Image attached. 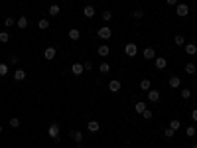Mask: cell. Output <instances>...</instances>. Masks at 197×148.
Listing matches in <instances>:
<instances>
[{
  "instance_id": "obj_1",
  "label": "cell",
  "mask_w": 197,
  "mask_h": 148,
  "mask_svg": "<svg viewBox=\"0 0 197 148\" xmlns=\"http://www.w3.org/2000/svg\"><path fill=\"white\" fill-rule=\"evenodd\" d=\"M47 134H49V138H53V140H59V124L57 123H51L49 124V128H47Z\"/></svg>"
},
{
  "instance_id": "obj_2",
  "label": "cell",
  "mask_w": 197,
  "mask_h": 148,
  "mask_svg": "<svg viewBox=\"0 0 197 148\" xmlns=\"http://www.w3.org/2000/svg\"><path fill=\"white\" fill-rule=\"evenodd\" d=\"M97 36H99L101 40H109L110 36H113V30H110L109 26H103V28H99V30H97Z\"/></svg>"
},
{
  "instance_id": "obj_3",
  "label": "cell",
  "mask_w": 197,
  "mask_h": 148,
  "mask_svg": "<svg viewBox=\"0 0 197 148\" xmlns=\"http://www.w3.org/2000/svg\"><path fill=\"white\" fill-rule=\"evenodd\" d=\"M175 14H178L179 16V18H185V16H187L189 14V6H187V4H178V6H175Z\"/></svg>"
},
{
  "instance_id": "obj_4",
  "label": "cell",
  "mask_w": 197,
  "mask_h": 148,
  "mask_svg": "<svg viewBox=\"0 0 197 148\" xmlns=\"http://www.w3.org/2000/svg\"><path fill=\"white\" fill-rule=\"evenodd\" d=\"M124 54L128 55V57H134V55L138 54V46H136V44H126V46H124Z\"/></svg>"
},
{
  "instance_id": "obj_5",
  "label": "cell",
  "mask_w": 197,
  "mask_h": 148,
  "mask_svg": "<svg viewBox=\"0 0 197 148\" xmlns=\"http://www.w3.org/2000/svg\"><path fill=\"white\" fill-rule=\"evenodd\" d=\"M148 99H150L152 103H158L160 99H162V91H158V89H150V91H148Z\"/></svg>"
},
{
  "instance_id": "obj_6",
  "label": "cell",
  "mask_w": 197,
  "mask_h": 148,
  "mask_svg": "<svg viewBox=\"0 0 197 148\" xmlns=\"http://www.w3.org/2000/svg\"><path fill=\"white\" fill-rule=\"evenodd\" d=\"M154 65H156V69H166V67H168V59H166V57H154Z\"/></svg>"
},
{
  "instance_id": "obj_7",
  "label": "cell",
  "mask_w": 197,
  "mask_h": 148,
  "mask_svg": "<svg viewBox=\"0 0 197 148\" xmlns=\"http://www.w3.org/2000/svg\"><path fill=\"white\" fill-rule=\"evenodd\" d=\"M97 14V10H95L91 4H87V6H83V16L85 18H93V16Z\"/></svg>"
},
{
  "instance_id": "obj_8",
  "label": "cell",
  "mask_w": 197,
  "mask_h": 148,
  "mask_svg": "<svg viewBox=\"0 0 197 148\" xmlns=\"http://www.w3.org/2000/svg\"><path fill=\"white\" fill-rule=\"evenodd\" d=\"M120 87H122V83L118 81V79H113V81L109 83V91H113V93H118Z\"/></svg>"
},
{
  "instance_id": "obj_9",
  "label": "cell",
  "mask_w": 197,
  "mask_h": 148,
  "mask_svg": "<svg viewBox=\"0 0 197 148\" xmlns=\"http://www.w3.org/2000/svg\"><path fill=\"white\" fill-rule=\"evenodd\" d=\"M69 136L75 140V144H83V133H79V130H71Z\"/></svg>"
},
{
  "instance_id": "obj_10",
  "label": "cell",
  "mask_w": 197,
  "mask_h": 148,
  "mask_svg": "<svg viewBox=\"0 0 197 148\" xmlns=\"http://www.w3.org/2000/svg\"><path fill=\"white\" fill-rule=\"evenodd\" d=\"M142 55H144V59H154V57H156V50H154V47H144Z\"/></svg>"
},
{
  "instance_id": "obj_11",
  "label": "cell",
  "mask_w": 197,
  "mask_h": 148,
  "mask_svg": "<svg viewBox=\"0 0 197 148\" xmlns=\"http://www.w3.org/2000/svg\"><path fill=\"white\" fill-rule=\"evenodd\" d=\"M67 36H69V40H71V41H77L79 38H81V32H79L77 28H71V30L67 32Z\"/></svg>"
},
{
  "instance_id": "obj_12",
  "label": "cell",
  "mask_w": 197,
  "mask_h": 148,
  "mask_svg": "<svg viewBox=\"0 0 197 148\" xmlns=\"http://www.w3.org/2000/svg\"><path fill=\"white\" fill-rule=\"evenodd\" d=\"M169 87H172V89H178V87H182V79H179L178 75H172V77H169Z\"/></svg>"
},
{
  "instance_id": "obj_13",
  "label": "cell",
  "mask_w": 197,
  "mask_h": 148,
  "mask_svg": "<svg viewBox=\"0 0 197 148\" xmlns=\"http://www.w3.org/2000/svg\"><path fill=\"white\" fill-rule=\"evenodd\" d=\"M97 51H99V55H101V57H106V55H109V54H110V47H109V46H106V44H101V46H99V50H97Z\"/></svg>"
},
{
  "instance_id": "obj_14",
  "label": "cell",
  "mask_w": 197,
  "mask_h": 148,
  "mask_svg": "<svg viewBox=\"0 0 197 148\" xmlns=\"http://www.w3.org/2000/svg\"><path fill=\"white\" fill-rule=\"evenodd\" d=\"M16 24H18V28H20V30H26L30 22H28V18H26V16H20V18L16 20Z\"/></svg>"
},
{
  "instance_id": "obj_15",
  "label": "cell",
  "mask_w": 197,
  "mask_h": 148,
  "mask_svg": "<svg viewBox=\"0 0 197 148\" xmlns=\"http://www.w3.org/2000/svg\"><path fill=\"white\" fill-rule=\"evenodd\" d=\"M83 69H85V67H83V63H73V65H71V71H73V75H81V73H83Z\"/></svg>"
},
{
  "instance_id": "obj_16",
  "label": "cell",
  "mask_w": 197,
  "mask_h": 148,
  "mask_svg": "<svg viewBox=\"0 0 197 148\" xmlns=\"http://www.w3.org/2000/svg\"><path fill=\"white\" fill-rule=\"evenodd\" d=\"M87 128H89V133H99L101 124L97 123V120H89V123H87Z\"/></svg>"
},
{
  "instance_id": "obj_17",
  "label": "cell",
  "mask_w": 197,
  "mask_h": 148,
  "mask_svg": "<svg viewBox=\"0 0 197 148\" xmlns=\"http://www.w3.org/2000/svg\"><path fill=\"white\" fill-rule=\"evenodd\" d=\"M55 54H57V51H55V47H45V51H44V57H45V59H53V57H55Z\"/></svg>"
},
{
  "instance_id": "obj_18",
  "label": "cell",
  "mask_w": 197,
  "mask_h": 148,
  "mask_svg": "<svg viewBox=\"0 0 197 148\" xmlns=\"http://www.w3.org/2000/svg\"><path fill=\"white\" fill-rule=\"evenodd\" d=\"M185 54H187V55H195L197 54V44H185Z\"/></svg>"
},
{
  "instance_id": "obj_19",
  "label": "cell",
  "mask_w": 197,
  "mask_h": 148,
  "mask_svg": "<svg viewBox=\"0 0 197 148\" xmlns=\"http://www.w3.org/2000/svg\"><path fill=\"white\" fill-rule=\"evenodd\" d=\"M24 79H26V71L24 69H16L14 71V81L20 83V81H24Z\"/></svg>"
},
{
  "instance_id": "obj_20",
  "label": "cell",
  "mask_w": 197,
  "mask_h": 148,
  "mask_svg": "<svg viewBox=\"0 0 197 148\" xmlns=\"http://www.w3.org/2000/svg\"><path fill=\"white\" fill-rule=\"evenodd\" d=\"M195 71H197V67H195V63H193V61L185 63V73H187V75H193Z\"/></svg>"
},
{
  "instance_id": "obj_21",
  "label": "cell",
  "mask_w": 197,
  "mask_h": 148,
  "mask_svg": "<svg viewBox=\"0 0 197 148\" xmlns=\"http://www.w3.org/2000/svg\"><path fill=\"white\" fill-rule=\"evenodd\" d=\"M134 111H136L138 115H142V113L146 111V103H144V101H138V103L134 105Z\"/></svg>"
},
{
  "instance_id": "obj_22",
  "label": "cell",
  "mask_w": 197,
  "mask_h": 148,
  "mask_svg": "<svg viewBox=\"0 0 197 148\" xmlns=\"http://www.w3.org/2000/svg\"><path fill=\"white\" fill-rule=\"evenodd\" d=\"M150 87H152L150 79H142V81H140V89H142V91H150Z\"/></svg>"
},
{
  "instance_id": "obj_23",
  "label": "cell",
  "mask_w": 197,
  "mask_h": 148,
  "mask_svg": "<svg viewBox=\"0 0 197 148\" xmlns=\"http://www.w3.org/2000/svg\"><path fill=\"white\" fill-rule=\"evenodd\" d=\"M59 12H61V8L57 6V4H51V6H49V16H57Z\"/></svg>"
},
{
  "instance_id": "obj_24",
  "label": "cell",
  "mask_w": 197,
  "mask_h": 148,
  "mask_svg": "<svg viewBox=\"0 0 197 148\" xmlns=\"http://www.w3.org/2000/svg\"><path fill=\"white\" fill-rule=\"evenodd\" d=\"M179 126H182V123H179L178 119H173V120H169V128L172 130H179Z\"/></svg>"
},
{
  "instance_id": "obj_25",
  "label": "cell",
  "mask_w": 197,
  "mask_h": 148,
  "mask_svg": "<svg viewBox=\"0 0 197 148\" xmlns=\"http://www.w3.org/2000/svg\"><path fill=\"white\" fill-rule=\"evenodd\" d=\"M99 71H101V73H109V71H110V65H109L106 61H103V63L99 65Z\"/></svg>"
},
{
  "instance_id": "obj_26",
  "label": "cell",
  "mask_w": 197,
  "mask_h": 148,
  "mask_svg": "<svg viewBox=\"0 0 197 148\" xmlns=\"http://www.w3.org/2000/svg\"><path fill=\"white\" fill-rule=\"evenodd\" d=\"M132 18H136V20H140V18H144V10H140V8H136L134 12H132Z\"/></svg>"
},
{
  "instance_id": "obj_27",
  "label": "cell",
  "mask_w": 197,
  "mask_h": 148,
  "mask_svg": "<svg viewBox=\"0 0 197 148\" xmlns=\"http://www.w3.org/2000/svg\"><path fill=\"white\" fill-rule=\"evenodd\" d=\"M173 41H175L178 46H185V38H183L182 34H178V36H175V38H173Z\"/></svg>"
},
{
  "instance_id": "obj_28",
  "label": "cell",
  "mask_w": 197,
  "mask_h": 148,
  "mask_svg": "<svg viewBox=\"0 0 197 148\" xmlns=\"http://www.w3.org/2000/svg\"><path fill=\"white\" fill-rule=\"evenodd\" d=\"M8 123H10V126H12V128H18V126H20V119H18V117H12Z\"/></svg>"
},
{
  "instance_id": "obj_29",
  "label": "cell",
  "mask_w": 197,
  "mask_h": 148,
  "mask_svg": "<svg viewBox=\"0 0 197 148\" xmlns=\"http://www.w3.org/2000/svg\"><path fill=\"white\" fill-rule=\"evenodd\" d=\"M38 28H40V30H47V28H49V22H47L45 18L40 20V22H38Z\"/></svg>"
},
{
  "instance_id": "obj_30",
  "label": "cell",
  "mask_w": 197,
  "mask_h": 148,
  "mask_svg": "<svg viewBox=\"0 0 197 148\" xmlns=\"http://www.w3.org/2000/svg\"><path fill=\"white\" fill-rule=\"evenodd\" d=\"M101 16H103V20H105V22H109V20H113V12H110V10H105V12L101 14Z\"/></svg>"
},
{
  "instance_id": "obj_31",
  "label": "cell",
  "mask_w": 197,
  "mask_h": 148,
  "mask_svg": "<svg viewBox=\"0 0 197 148\" xmlns=\"http://www.w3.org/2000/svg\"><path fill=\"white\" fill-rule=\"evenodd\" d=\"M185 134H187V136H195V134H197L195 126H193V124H191V126H187V128H185Z\"/></svg>"
},
{
  "instance_id": "obj_32",
  "label": "cell",
  "mask_w": 197,
  "mask_h": 148,
  "mask_svg": "<svg viewBox=\"0 0 197 148\" xmlns=\"http://www.w3.org/2000/svg\"><path fill=\"white\" fill-rule=\"evenodd\" d=\"M0 75H8V63H0Z\"/></svg>"
},
{
  "instance_id": "obj_33",
  "label": "cell",
  "mask_w": 197,
  "mask_h": 148,
  "mask_svg": "<svg viewBox=\"0 0 197 148\" xmlns=\"http://www.w3.org/2000/svg\"><path fill=\"white\" fill-rule=\"evenodd\" d=\"M8 40H10V34H8V32H0V41H2V44H6Z\"/></svg>"
},
{
  "instance_id": "obj_34",
  "label": "cell",
  "mask_w": 197,
  "mask_h": 148,
  "mask_svg": "<svg viewBox=\"0 0 197 148\" xmlns=\"http://www.w3.org/2000/svg\"><path fill=\"white\" fill-rule=\"evenodd\" d=\"M173 134H175V130H172L169 126H168L166 130H164V136H166V138H173Z\"/></svg>"
},
{
  "instance_id": "obj_35",
  "label": "cell",
  "mask_w": 197,
  "mask_h": 148,
  "mask_svg": "<svg viewBox=\"0 0 197 148\" xmlns=\"http://www.w3.org/2000/svg\"><path fill=\"white\" fill-rule=\"evenodd\" d=\"M142 117H144L146 120H150V119L154 117V113H152V111H150V109H146V111H144V113H142Z\"/></svg>"
},
{
  "instance_id": "obj_36",
  "label": "cell",
  "mask_w": 197,
  "mask_h": 148,
  "mask_svg": "<svg viewBox=\"0 0 197 148\" xmlns=\"http://www.w3.org/2000/svg\"><path fill=\"white\" fill-rule=\"evenodd\" d=\"M182 97L183 99H189L191 97V89H182Z\"/></svg>"
},
{
  "instance_id": "obj_37",
  "label": "cell",
  "mask_w": 197,
  "mask_h": 148,
  "mask_svg": "<svg viewBox=\"0 0 197 148\" xmlns=\"http://www.w3.org/2000/svg\"><path fill=\"white\" fill-rule=\"evenodd\" d=\"M8 63H10V65H16V63H18V55H10L8 57Z\"/></svg>"
},
{
  "instance_id": "obj_38",
  "label": "cell",
  "mask_w": 197,
  "mask_h": 148,
  "mask_svg": "<svg viewBox=\"0 0 197 148\" xmlns=\"http://www.w3.org/2000/svg\"><path fill=\"white\" fill-rule=\"evenodd\" d=\"M4 26H6V28H10V26H14V18H10V16H8V18L4 20Z\"/></svg>"
},
{
  "instance_id": "obj_39",
  "label": "cell",
  "mask_w": 197,
  "mask_h": 148,
  "mask_svg": "<svg viewBox=\"0 0 197 148\" xmlns=\"http://www.w3.org/2000/svg\"><path fill=\"white\" fill-rule=\"evenodd\" d=\"M83 67H85V71H91V69H93V61H85Z\"/></svg>"
},
{
  "instance_id": "obj_40",
  "label": "cell",
  "mask_w": 197,
  "mask_h": 148,
  "mask_svg": "<svg viewBox=\"0 0 197 148\" xmlns=\"http://www.w3.org/2000/svg\"><path fill=\"white\" fill-rule=\"evenodd\" d=\"M166 2L169 4V6H178V4H179V2H178V0H166Z\"/></svg>"
},
{
  "instance_id": "obj_41",
  "label": "cell",
  "mask_w": 197,
  "mask_h": 148,
  "mask_svg": "<svg viewBox=\"0 0 197 148\" xmlns=\"http://www.w3.org/2000/svg\"><path fill=\"white\" fill-rule=\"evenodd\" d=\"M191 119H193V120H197V109H193V111H191Z\"/></svg>"
},
{
  "instance_id": "obj_42",
  "label": "cell",
  "mask_w": 197,
  "mask_h": 148,
  "mask_svg": "<svg viewBox=\"0 0 197 148\" xmlns=\"http://www.w3.org/2000/svg\"><path fill=\"white\" fill-rule=\"evenodd\" d=\"M191 148H197V144H193V146H191Z\"/></svg>"
},
{
  "instance_id": "obj_43",
  "label": "cell",
  "mask_w": 197,
  "mask_h": 148,
  "mask_svg": "<svg viewBox=\"0 0 197 148\" xmlns=\"http://www.w3.org/2000/svg\"><path fill=\"white\" fill-rule=\"evenodd\" d=\"M0 133H2V124H0Z\"/></svg>"
}]
</instances>
